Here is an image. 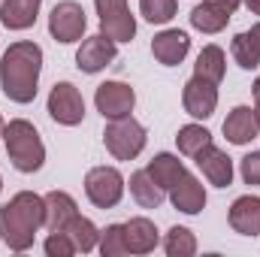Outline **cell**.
<instances>
[{
    "label": "cell",
    "mask_w": 260,
    "mask_h": 257,
    "mask_svg": "<svg viewBox=\"0 0 260 257\" xmlns=\"http://www.w3.org/2000/svg\"><path fill=\"white\" fill-rule=\"evenodd\" d=\"M224 136L227 142L233 145H248L251 139L260 136V124H257V115L251 106H236L230 109V115L224 118Z\"/></svg>",
    "instance_id": "15"
},
{
    "label": "cell",
    "mask_w": 260,
    "mask_h": 257,
    "mask_svg": "<svg viewBox=\"0 0 260 257\" xmlns=\"http://www.w3.org/2000/svg\"><path fill=\"white\" fill-rule=\"evenodd\" d=\"M254 115H257V124H260V97H257V106H254Z\"/></svg>",
    "instance_id": "37"
},
{
    "label": "cell",
    "mask_w": 260,
    "mask_h": 257,
    "mask_svg": "<svg viewBox=\"0 0 260 257\" xmlns=\"http://www.w3.org/2000/svg\"><path fill=\"white\" fill-rule=\"evenodd\" d=\"M3 130H6V121H3V115H0V139H3Z\"/></svg>",
    "instance_id": "36"
},
{
    "label": "cell",
    "mask_w": 260,
    "mask_h": 257,
    "mask_svg": "<svg viewBox=\"0 0 260 257\" xmlns=\"http://www.w3.org/2000/svg\"><path fill=\"white\" fill-rule=\"evenodd\" d=\"M85 27H88V18H85L82 3H76V0H61V3H55V9H52V15H49V34L55 37V43L70 46V43L82 40Z\"/></svg>",
    "instance_id": "7"
},
{
    "label": "cell",
    "mask_w": 260,
    "mask_h": 257,
    "mask_svg": "<svg viewBox=\"0 0 260 257\" xmlns=\"http://www.w3.org/2000/svg\"><path fill=\"white\" fill-rule=\"evenodd\" d=\"M182 106L191 118H203V121L212 118L215 106H218V85H212L200 76H191L182 91Z\"/></svg>",
    "instance_id": "11"
},
{
    "label": "cell",
    "mask_w": 260,
    "mask_h": 257,
    "mask_svg": "<svg viewBox=\"0 0 260 257\" xmlns=\"http://www.w3.org/2000/svg\"><path fill=\"white\" fill-rule=\"evenodd\" d=\"M145 170H148V176H151V179H154V182H157L167 194H170V188H173L185 173H188V170H185V164H182L176 154H170V151L154 154V157L148 160V167H145Z\"/></svg>",
    "instance_id": "21"
},
{
    "label": "cell",
    "mask_w": 260,
    "mask_h": 257,
    "mask_svg": "<svg viewBox=\"0 0 260 257\" xmlns=\"http://www.w3.org/2000/svg\"><path fill=\"white\" fill-rule=\"evenodd\" d=\"M43 203H46V218H43V227L49 230V233H58V230H64L67 221L76 215V200L70 197L67 191H49L43 197Z\"/></svg>",
    "instance_id": "18"
},
{
    "label": "cell",
    "mask_w": 260,
    "mask_h": 257,
    "mask_svg": "<svg viewBox=\"0 0 260 257\" xmlns=\"http://www.w3.org/2000/svg\"><path fill=\"white\" fill-rule=\"evenodd\" d=\"M170 200H173V206H176L179 212H185V215H200V212L206 209V188L200 185L197 176L185 173V176L170 188Z\"/></svg>",
    "instance_id": "16"
},
{
    "label": "cell",
    "mask_w": 260,
    "mask_h": 257,
    "mask_svg": "<svg viewBox=\"0 0 260 257\" xmlns=\"http://www.w3.org/2000/svg\"><path fill=\"white\" fill-rule=\"evenodd\" d=\"M85 194L97 209H115L124 197V176L115 167H94L85 176Z\"/></svg>",
    "instance_id": "5"
},
{
    "label": "cell",
    "mask_w": 260,
    "mask_h": 257,
    "mask_svg": "<svg viewBox=\"0 0 260 257\" xmlns=\"http://www.w3.org/2000/svg\"><path fill=\"white\" fill-rule=\"evenodd\" d=\"M43 0H3L0 3V21L9 30H27L37 24Z\"/></svg>",
    "instance_id": "19"
},
{
    "label": "cell",
    "mask_w": 260,
    "mask_h": 257,
    "mask_svg": "<svg viewBox=\"0 0 260 257\" xmlns=\"http://www.w3.org/2000/svg\"><path fill=\"white\" fill-rule=\"evenodd\" d=\"M209 142H212V133L203 127V124H185V127H179V133H176V145L188 157H194L197 151H203Z\"/></svg>",
    "instance_id": "25"
},
{
    "label": "cell",
    "mask_w": 260,
    "mask_h": 257,
    "mask_svg": "<svg viewBox=\"0 0 260 257\" xmlns=\"http://www.w3.org/2000/svg\"><path fill=\"white\" fill-rule=\"evenodd\" d=\"M197 167H200V173H203V179L209 182V185H215V188H230V182H233V160H230V154L227 151H221L218 145H206L203 151H197L194 154Z\"/></svg>",
    "instance_id": "12"
},
{
    "label": "cell",
    "mask_w": 260,
    "mask_h": 257,
    "mask_svg": "<svg viewBox=\"0 0 260 257\" xmlns=\"http://www.w3.org/2000/svg\"><path fill=\"white\" fill-rule=\"evenodd\" d=\"M176 9H179V0H139V12L145 21L151 24H167L176 18Z\"/></svg>",
    "instance_id": "27"
},
{
    "label": "cell",
    "mask_w": 260,
    "mask_h": 257,
    "mask_svg": "<svg viewBox=\"0 0 260 257\" xmlns=\"http://www.w3.org/2000/svg\"><path fill=\"white\" fill-rule=\"evenodd\" d=\"M191 52V37L179 27H167L151 40V55L164 67H179Z\"/></svg>",
    "instance_id": "13"
},
{
    "label": "cell",
    "mask_w": 260,
    "mask_h": 257,
    "mask_svg": "<svg viewBox=\"0 0 260 257\" xmlns=\"http://www.w3.org/2000/svg\"><path fill=\"white\" fill-rule=\"evenodd\" d=\"M130 197H133L142 209H157V206L164 203L167 191L148 176V170H136V173L130 176Z\"/></svg>",
    "instance_id": "23"
},
{
    "label": "cell",
    "mask_w": 260,
    "mask_h": 257,
    "mask_svg": "<svg viewBox=\"0 0 260 257\" xmlns=\"http://www.w3.org/2000/svg\"><path fill=\"white\" fill-rule=\"evenodd\" d=\"M100 15V34L115 43H130L136 37V18L130 15L127 0H94Z\"/></svg>",
    "instance_id": "6"
},
{
    "label": "cell",
    "mask_w": 260,
    "mask_h": 257,
    "mask_svg": "<svg viewBox=\"0 0 260 257\" xmlns=\"http://www.w3.org/2000/svg\"><path fill=\"white\" fill-rule=\"evenodd\" d=\"M6 157L18 173H37L46 164V145L40 139V130L24 118H12L3 130Z\"/></svg>",
    "instance_id": "3"
},
{
    "label": "cell",
    "mask_w": 260,
    "mask_h": 257,
    "mask_svg": "<svg viewBox=\"0 0 260 257\" xmlns=\"http://www.w3.org/2000/svg\"><path fill=\"white\" fill-rule=\"evenodd\" d=\"M230 15L233 12H227L224 6H218L212 0H203L200 6L191 9V27L200 30V34H221L230 24Z\"/></svg>",
    "instance_id": "20"
},
{
    "label": "cell",
    "mask_w": 260,
    "mask_h": 257,
    "mask_svg": "<svg viewBox=\"0 0 260 257\" xmlns=\"http://www.w3.org/2000/svg\"><path fill=\"white\" fill-rule=\"evenodd\" d=\"M164 251L167 257H191L197 251V236L188 227H170L164 236Z\"/></svg>",
    "instance_id": "26"
},
{
    "label": "cell",
    "mask_w": 260,
    "mask_h": 257,
    "mask_svg": "<svg viewBox=\"0 0 260 257\" xmlns=\"http://www.w3.org/2000/svg\"><path fill=\"white\" fill-rule=\"evenodd\" d=\"M46 254L49 257H70V254H76V245H73V239L67 236L64 230H58V233H52L46 239Z\"/></svg>",
    "instance_id": "30"
},
{
    "label": "cell",
    "mask_w": 260,
    "mask_h": 257,
    "mask_svg": "<svg viewBox=\"0 0 260 257\" xmlns=\"http://www.w3.org/2000/svg\"><path fill=\"white\" fill-rule=\"evenodd\" d=\"M103 257H121L130 254L127 242H124V224H109L106 230H100V242H97Z\"/></svg>",
    "instance_id": "28"
},
{
    "label": "cell",
    "mask_w": 260,
    "mask_h": 257,
    "mask_svg": "<svg viewBox=\"0 0 260 257\" xmlns=\"http://www.w3.org/2000/svg\"><path fill=\"white\" fill-rule=\"evenodd\" d=\"M212 3H218V6H224V9H227V12H236V9H239V3H242V0H212Z\"/></svg>",
    "instance_id": "33"
},
{
    "label": "cell",
    "mask_w": 260,
    "mask_h": 257,
    "mask_svg": "<svg viewBox=\"0 0 260 257\" xmlns=\"http://www.w3.org/2000/svg\"><path fill=\"white\" fill-rule=\"evenodd\" d=\"M0 191H3V176H0Z\"/></svg>",
    "instance_id": "38"
},
{
    "label": "cell",
    "mask_w": 260,
    "mask_h": 257,
    "mask_svg": "<svg viewBox=\"0 0 260 257\" xmlns=\"http://www.w3.org/2000/svg\"><path fill=\"white\" fill-rule=\"evenodd\" d=\"M115 55H118V43L109 40L106 34H94V37L82 40V46L76 52V67L82 73L94 76V73H100V70H106V67L112 64Z\"/></svg>",
    "instance_id": "10"
},
{
    "label": "cell",
    "mask_w": 260,
    "mask_h": 257,
    "mask_svg": "<svg viewBox=\"0 0 260 257\" xmlns=\"http://www.w3.org/2000/svg\"><path fill=\"white\" fill-rule=\"evenodd\" d=\"M239 173L245 185H257L260 188V151H251L239 160Z\"/></svg>",
    "instance_id": "31"
},
{
    "label": "cell",
    "mask_w": 260,
    "mask_h": 257,
    "mask_svg": "<svg viewBox=\"0 0 260 257\" xmlns=\"http://www.w3.org/2000/svg\"><path fill=\"white\" fill-rule=\"evenodd\" d=\"M46 203L34 191H18L9 203L0 206V239L9 251H27L43 227Z\"/></svg>",
    "instance_id": "2"
},
{
    "label": "cell",
    "mask_w": 260,
    "mask_h": 257,
    "mask_svg": "<svg viewBox=\"0 0 260 257\" xmlns=\"http://www.w3.org/2000/svg\"><path fill=\"white\" fill-rule=\"evenodd\" d=\"M251 94H254V100H257V97H260V76H257V79H254V85H251Z\"/></svg>",
    "instance_id": "35"
},
{
    "label": "cell",
    "mask_w": 260,
    "mask_h": 257,
    "mask_svg": "<svg viewBox=\"0 0 260 257\" xmlns=\"http://www.w3.org/2000/svg\"><path fill=\"white\" fill-rule=\"evenodd\" d=\"M43 73V49L30 40L12 43L0 58V88L12 103H34Z\"/></svg>",
    "instance_id": "1"
},
{
    "label": "cell",
    "mask_w": 260,
    "mask_h": 257,
    "mask_svg": "<svg viewBox=\"0 0 260 257\" xmlns=\"http://www.w3.org/2000/svg\"><path fill=\"white\" fill-rule=\"evenodd\" d=\"M245 34H248V40H251L254 52L260 55V21H257V24H251V30H245Z\"/></svg>",
    "instance_id": "32"
},
{
    "label": "cell",
    "mask_w": 260,
    "mask_h": 257,
    "mask_svg": "<svg viewBox=\"0 0 260 257\" xmlns=\"http://www.w3.org/2000/svg\"><path fill=\"white\" fill-rule=\"evenodd\" d=\"M64 233L73 239L76 251H82V254L94 251V248H97V242H100V230L94 227V221H91V218H85V215H79V212L67 221Z\"/></svg>",
    "instance_id": "24"
},
{
    "label": "cell",
    "mask_w": 260,
    "mask_h": 257,
    "mask_svg": "<svg viewBox=\"0 0 260 257\" xmlns=\"http://www.w3.org/2000/svg\"><path fill=\"white\" fill-rule=\"evenodd\" d=\"M227 221L239 236H260V197L245 194V197L233 200Z\"/></svg>",
    "instance_id": "14"
},
{
    "label": "cell",
    "mask_w": 260,
    "mask_h": 257,
    "mask_svg": "<svg viewBox=\"0 0 260 257\" xmlns=\"http://www.w3.org/2000/svg\"><path fill=\"white\" fill-rule=\"evenodd\" d=\"M245 6H248V12L251 15H260V0H242Z\"/></svg>",
    "instance_id": "34"
},
{
    "label": "cell",
    "mask_w": 260,
    "mask_h": 257,
    "mask_svg": "<svg viewBox=\"0 0 260 257\" xmlns=\"http://www.w3.org/2000/svg\"><path fill=\"white\" fill-rule=\"evenodd\" d=\"M224 73H227V58H224V49L221 46H203V52L197 55L194 64V76L212 82V85H221L224 82Z\"/></svg>",
    "instance_id": "22"
},
{
    "label": "cell",
    "mask_w": 260,
    "mask_h": 257,
    "mask_svg": "<svg viewBox=\"0 0 260 257\" xmlns=\"http://www.w3.org/2000/svg\"><path fill=\"white\" fill-rule=\"evenodd\" d=\"M230 55H233V61L242 67V70H257L260 67V55L254 52V46H251V40H248L245 30L233 37V43H230Z\"/></svg>",
    "instance_id": "29"
},
{
    "label": "cell",
    "mask_w": 260,
    "mask_h": 257,
    "mask_svg": "<svg viewBox=\"0 0 260 257\" xmlns=\"http://www.w3.org/2000/svg\"><path fill=\"white\" fill-rule=\"evenodd\" d=\"M46 106H49L52 121H58L64 127H76L85 118V100H82V94H79V88L73 82H58L49 91V103Z\"/></svg>",
    "instance_id": "8"
},
{
    "label": "cell",
    "mask_w": 260,
    "mask_h": 257,
    "mask_svg": "<svg viewBox=\"0 0 260 257\" xmlns=\"http://www.w3.org/2000/svg\"><path fill=\"white\" fill-rule=\"evenodd\" d=\"M94 106H97V112L106 121L124 118V115L133 112V106H136V91L130 88L127 82H103V85H97Z\"/></svg>",
    "instance_id": "9"
},
{
    "label": "cell",
    "mask_w": 260,
    "mask_h": 257,
    "mask_svg": "<svg viewBox=\"0 0 260 257\" xmlns=\"http://www.w3.org/2000/svg\"><path fill=\"white\" fill-rule=\"evenodd\" d=\"M145 127L133 118V115H124V118H112L106 130H103V142H106V151L115 157V160H133L142 154L145 148Z\"/></svg>",
    "instance_id": "4"
},
{
    "label": "cell",
    "mask_w": 260,
    "mask_h": 257,
    "mask_svg": "<svg viewBox=\"0 0 260 257\" xmlns=\"http://www.w3.org/2000/svg\"><path fill=\"white\" fill-rule=\"evenodd\" d=\"M124 242H127L130 254H151L160 242V233L154 227V221L148 218H130L124 224Z\"/></svg>",
    "instance_id": "17"
}]
</instances>
